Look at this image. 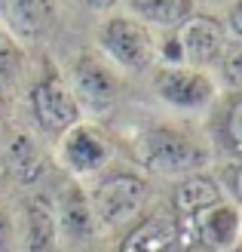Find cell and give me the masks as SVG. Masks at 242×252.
<instances>
[{
  "label": "cell",
  "instance_id": "obj_1",
  "mask_svg": "<svg viewBox=\"0 0 242 252\" xmlns=\"http://www.w3.org/2000/svg\"><path fill=\"white\" fill-rule=\"evenodd\" d=\"M138 157L150 172L160 175H193L202 163H206V151H202L190 135L160 126L141 135L138 145Z\"/></svg>",
  "mask_w": 242,
  "mask_h": 252
},
{
  "label": "cell",
  "instance_id": "obj_2",
  "mask_svg": "<svg viewBox=\"0 0 242 252\" xmlns=\"http://www.w3.org/2000/svg\"><path fill=\"white\" fill-rule=\"evenodd\" d=\"M98 43L117 65L129 68V71L147 68L150 62H154V56H157V46H154L150 31L138 19H129V16L108 19L101 25V31H98Z\"/></svg>",
  "mask_w": 242,
  "mask_h": 252
},
{
  "label": "cell",
  "instance_id": "obj_3",
  "mask_svg": "<svg viewBox=\"0 0 242 252\" xmlns=\"http://www.w3.org/2000/svg\"><path fill=\"white\" fill-rule=\"evenodd\" d=\"M144 194H147V185L132 172H117L105 179L95 194H92V216L98 224L105 228H117V224H126L129 219L138 216V209L144 203Z\"/></svg>",
  "mask_w": 242,
  "mask_h": 252
},
{
  "label": "cell",
  "instance_id": "obj_4",
  "mask_svg": "<svg viewBox=\"0 0 242 252\" xmlns=\"http://www.w3.org/2000/svg\"><path fill=\"white\" fill-rule=\"evenodd\" d=\"M31 108H34V117L40 120V126L49 132H65L74 123H80V105L74 98L71 86L58 74H49V77H43L34 86Z\"/></svg>",
  "mask_w": 242,
  "mask_h": 252
},
{
  "label": "cell",
  "instance_id": "obj_5",
  "mask_svg": "<svg viewBox=\"0 0 242 252\" xmlns=\"http://www.w3.org/2000/svg\"><path fill=\"white\" fill-rule=\"evenodd\" d=\"M58 157H61V163H65L71 172L86 175V172H95V169H101L108 163L110 142H108V135L101 132L98 126L74 123L71 129L61 132Z\"/></svg>",
  "mask_w": 242,
  "mask_h": 252
},
{
  "label": "cell",
  "instance_id": "obj_6",
  "mask_svg": "<svg viewBox=\"0 0 242 252\" xmlns=\"http://www.w3.org/2000/svg\"><path fill=\"white\" fill-rule=\"evenodd\" d=\"M154 86L162 102H169L175 108H187V111H196V108H206L212 98H215V86L202 71L196 68H162L157 71Z\"/></svg>",
  "mask_w": 242,
  "mask_h": 252
},
{
  "label": "cell",
  "instance_id": "obj_7",
  "mask_svg": "<svg viewBox=\"0 0 242 252\" xmlns=\"http://www.w3.org/2000/svg\"><path fill=\"white\" fill-rule=\"evenodd\" d=\"M178 49H181V62L190 65H212L224 53V25L212 16H190L178 25Z\"/></svg>",
  "mask_w": 242,
  "mask_h": 252
},
{
  "label": "cell",
  "instance_id": "obj_8",
  "mask_svg": "<svg viewBox=\"0 0 242 252\" xmlns=\"http://www.w3.org/2000/svg\"><path fill=\"white\" fill-rule=\"evenodd\" d=\"M120 252H187L181 219L172 216V212L147 216L141 224H135L126 234Z\"/></svg>",
  "mask_w": 242,
  "mask_h": 252
},
{
  "label": "cell",
  "instance_id": "obj_9",
  "mask_svg": "<svg viewBox=\"0 0 242 252\" xmlns=\"http://www.w3.org/2000/svg\"><path fill=\"white\" fill-rule=\"evenodd\" d=\"M71 93L77 98V105H89V108H108L120 93V80L113 77V71L108 65H101L98 59L83 56L77 59L71 74Z\"/></svg>",
  "mask_w": 242,
  "mask_h": 252
},
{
  "label": "cell",
  "instance_id": "obj_10",
  "mask_svg": "<svg viewBox=\"0 0 242 252\" xmlns=\"http://www.w3.org/2000/svg\"><path fill=\"white\" fill-rule=\"evenodd\" d=\"M190 228L206 246L212 249H227L236 243L239 237V212L230 203H215L209 209L196 212L190 219Z\"/></svg>",
  "mask_w": 242,
  "mask_h": 252
},
{
  "label": "cell",
  "instance_id": "obj_11",
  "mask_svg": "<svg viewBox=\"0 0 242 252\" xmlns=\"http://www.w3.org/2000/svg\"><path fill=\"white\" fill-rule=\"evenodd\" d=\"M55 224H58V234H65L74 243L86 240V237L95 231L92 203H89V197L80 185H68L65 191H61L58 209H55Z\"/></svg>",
  "mask_w": 242,
  "mask_h": 252
},
{
  "label": "cell",
  "instance_id": "obj_12",
  "mask_svg": "<svg viewBox=\"0 0 242 252\" xmlns=\"http://www.w3.org/2000/svg\"><path fill=\"white\" fill-rule=\"evenodd\" d=\"M58 243V224L55 209L43 197H31L25 206V240L22 252H55Z\"/></svg>",
  "mask_w": 242,
  "mask_h": 252
},
{
  "label": "cell",
  "instance_id": "obj_13",
  "mask_svg": "<svg viewBox=\"0 0 242 252\" xmlns=\"http://www.w3.org/2000/svg\"><path fill=\"white\" fill-rule=\"evenodd\" d=\"M9 28L22 37H40L55 16L53 0H0Z\"/></svg>",
  "mask_w": 242,
  "mask_h": 252
},
{
  "label": "cell",
  "instance_id": "obj_14",
  "mask_svg": "<svg viewBox=\"0 0 242 252\" xmlns=\"http://www.w3.org/2000/svg\"><path fill=\"white\" fill-rule=\"evenodd\" d=\"M215 203H224L221 188L215 185L209 175H187V179L175 188V209L178 216H184L187 221L196 216V212L209 209Z\"/></svg>",
  "mask_w": 242,
  "mask_h": 252
},
{
  "label": "cell",
  "instance_id": "obj_15",
  "mask_svg": "<svg viewBox=\"0 0 242 252\" xmlns=\"http://www.w3.org/2000/svg\"><path fill=\"white\" fill-rule=\"evenodd\" d=\"M3 163L19 182H34L43 172V154L31 135H12L3 151Z\"/></svg>",
  "mask_w": 242,
  "mask_h": 252
},
{
  "label": "cell",
  "instance_id": "obj_16",
  "mask_svg": "<svg viewBox=\"0 0 242 252\" xmlns=\"http://www.w3.org/2000/svg\"><path fill=\"white\" fill-rule=\"evenodd\" d=\"M129 6L141 22L160 28H178L184 19L193 16V0H129Z\"/></svg>",
  "mask_w": 242,
  "mask_h": 252
},
{
  "label": "cell",
  "instance_id": "obj_17",
  "mask_svg": "<svg viewBox=\"0 0 242 252\" xmlns=\"http://www.w3.org/2000/svg\"><path fill=\"white\" fill-rule=\"evenodd\" d=\"M19 62H22V49H19V43L12 40L6 31H0V77L12 74V71L19 68Z\"/></svg>",
  "mask_w": 242,
  "mask_h": 252
},
{
  "label": "cell",
  "instance_id": "obj_18",
  "mask_svg": "<svg viewBox=\"0 0 242 252\" xmlns=\"http://www.w3.org/2000/svg\"><path fill=\"white\" fill-rule=\"evenodd\" d=\"M227 138L242 154V98H236L230 105V111H227Z\"/></svg>",
  "mask_w": 242,
  "mask_h": 252
},
{
  "label": "cell",
  "instance_id": "obj_19",
  "mask_svg": "<svg viewBox=\"0 0 242 252\" xmlns=\"http://www.w3.org/2000/svg\"><path fill=\"white\" fill-rule=\"evenodd\" d=\"M224 80L230 86H242V49H236V53H230L224 59Z\"/></svg>",
  "mask_w": 242,
  "mask_h": 252
},
{
  "label": "cell",
  "instance_id": "obj_20",
  "mask_svg": "<svg viewBox=\"0 0 242 252\" xmlns=\"http://www.w3.org/2000/svg\"><path fill=\"white\" fill-rule=\"evenodd\" d=\"M0 252H19L16 246V228L6 212H0Z\"/></svg>",
  "mask_w": 242,
  "mask_h": 252
},
{
  "label": "cell",
  "instance_id": "obj_21",
  "mask_svg": "<svg viewBox=\"0 0 242 252\" xmlns=\"http://www.w3.org/2000/svg\"><path fill=\"white\" fill-rule=\"evenodd\" d=\"M227 22H230V31L236 37H242V0H236V3L230 6V16H227Z\"/></svg>",
  "mask_w": 242,
  "mask_h": 252
},
{
  "label": "cell",
  "instance_id": "obj_22",
  "mask_svg": "<svg viewBox=\"0 0 242 252\" xmlns=\"http://www.w3.org/2000/svg\"><path fill=\"white\" fill-rule=\"evenodd\" d=\"M80 3L86 9H98V12H105V9H113L117 6V0H80Z\"/></svg>",
  "mask_w": 242,
  "mask_h": 252
},
{
  "label": "cell",
  "instance_id": "obj_23",
  "mask_svg": "<svg viewBox=\"0 0 242 252\" xmlns=\"http://www.w3.org/2000/svg\"><path fill=\"white\" fill-rule=\"evenodd\" d=\"M233 194H236V200L242 203V166L233 172Z\"/></svg>",
  "mask_w": 242,
  "mask_h": 252
},
{
  "label": "cell",
  "instance_id": "obj_24",
  "mask_svg": "<svg viewBox=\"0 0 242 252\" xmlns=\"http://www.w3.org/2000/svg\"><path fill=\"white\" fill-rule=\"evenodd\" d=\"M230 252H242V243H239V246H233V249H230Z\"/></svg>",
  "mask_w": 242,
  "mask_h": 252
}]
</instances>
